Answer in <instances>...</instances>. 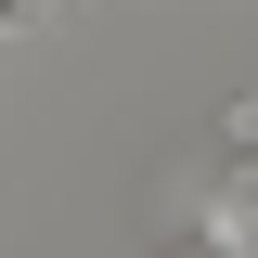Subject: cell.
Listing matches in <instances>:
<instances>
[{
    "instance_id": "1",
    "label": "cell",
    "mask_w": 258,
    "mask_h": 258,
    "mask_svg": "<svg viewBox=\"0 0 258 258\" xmlns=\"http://www.w3.org/2000/svg\"><path fill=\"white\" fill-rule=\"evenodd\" d=\"M232 142H258V78H245V91H232Z\"/></svg>"
}]
</instances>
